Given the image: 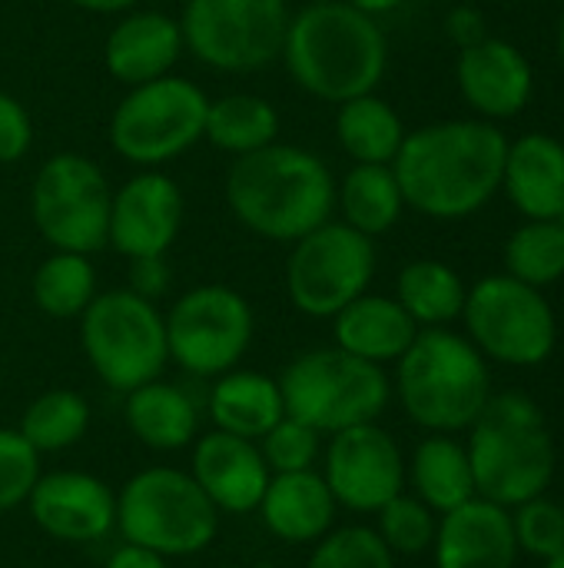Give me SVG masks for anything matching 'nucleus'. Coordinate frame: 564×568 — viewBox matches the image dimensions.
Listing matches in <instances>:
<instances>
[{"instance_id":"1","label":"nucleus","mask_w":564,"mask_h":568,"mask_svg":"<svg viewBox=\"0 0 564 568\" xmlns=\"http://www.w3.org/2000/svg\"><path fill=\"white\" fill-rule=\"evenodd\" d=\"M509 136L489 120H439L409 130L392 160L406 210L439 223L469 220L502 190Z\"/></svg>"},{"instance_id":"2","label":"nucleus","mask_w":564,"mask_h":568,"mask_svg":"<svg viewBox=\"0 0 564 568\" xmlns=\"http://www.w3.org/2000/svg\"><path fill=\"white\" fill-rule=\"evenodd\" d=\"M279 60L299 90L339 106L379 90L389 40L376 17L346 0H309L289 17Z\"/></svg>"},{"instance_id":"3","label":"nucleus","mask_w":564,"mask_h":568,"mask_svg":"<svg viewBox=\"0 0 564 568\" xmlns=\"http://www.w3.org/2000/svg\"><path fill=\"white\" fill-rule=\"evenodd\" d=\"M223 196L243 230L289 246L332 220L336 176L319 153L276 140L229 163Z\"/></svg>"},{"instance_id":"4","label":"nucleus","mask_w":564,"mask_h":568,"mask_svg":"<svg viewBox=\"0 0 564 568\" xmlns=\"http://www.w3.org/2000/svg\"><path fill=\"white\" fill-rule=\"evenodd\" d=\"M469 463L475 493L495 506L515 509L545 496L555 479V439L545 413L525 393H492L469 426Z\"/></svg>"},{"instance_id":"5","label":"nucleus","mask_w":564,"mask_h":568,"mask_svg":"<svg viewBox=\"0 0 564 568\" xmlns=\"http://www.w3.org/2000/svg\"><path fill=\"white\" fill-rule=\"evenodd\" d=\"M402 413L425 433H465L492 399L489 359L469 336L439 326L419 329L396 363L392 383Z\"/></svg>"},{"instance_id":"6","label":"nucleus","mask_w":564,"mask_h":568,"mask_svg":"<svg viewBox=\"0 0 564 568\" xmlns=\"http://www.w3.org/2000/svg\"><path fill=\"white\" fill-rule=\"evenodd\" d=\"M116 532L163 559H186L213 546L219 513L189 469L146 466L116 489Z\"/></svg>"},{"instance_id":"7","label":"nucleus","mask_w":564,"mask_h":568,"mask_svg":"<svg viewBox=\"0 0 564 568\" xmlns=\"http://www.w3.org/2000/svg\"><path fill=\"white\" fill-rule=\"evenodd\" d=\"M286 416L312 426L322 436L379 423L392 399L386 366L349 356L339 346L299 353L279 376Z\"/></svg>"},{"instance_id":"8","label":"nucleus","mask_w":564,"mask_h":568,"mask_svg":"<svg viewBox=\"0 0 564 568\" xmlns=\"http://www.w3.org/2000/svg\"><path fill=\"white\" fill-rule=\"evenodd\" d=\"M209 93L180 77L126 87L123 100L110 113V146L136 170H163L166 163L203 143Z\"/></svg>"},{"instance_id":"9","label":"nucleus","mask_w":564,"mask_h":568,"mask_svg":"<svg viewBox=\"0 0 564 568\" xmlns=\"http://www.w3.org/2000/svg\"><path fill=\"white\" fill-rule=\"evenodd\" d=\"M80 346L93 376L123 396L160 379L170 363L163 310L126 286L96 293L83 310Z\"/></svg>"},{"instance_id":"10","label":"nucleus","mask_w":564,"mask_h":568,"mask_svg":"<svg viewBox=\"0 0 564 568\" xmlns=\"http://www.w3.org/2000/svg\"><path fill=\"white\" fill-rule=\"evenodd\" d=\"M472 346L502 366H542L558 346V320L545 296L509 273L482 276L462 306Z\"/></svg>"},{"instance_id":"11","label":"nucleus","mask_w":564,"mask_h":568,"mask_svg":"<svg viewBox=\"0 0 564 568\" xmlns=\"http://www.w3.org/2000/svg\"><path fill=\"white\" fill-rule=\"evenodd\" d=\"M289 0H186L180 30L186 53L219 73H256L279 60Z\"/></svg>"},{"instance_id":"12","label":"nucleus","mask_w":564,"mask_h":568,"mask_svg":"<svg viewBox=\"0 0 564 568\" xmlns=\"http://www.w3.org/2000/svg\"><path fill=\"white\" fill-rule=\"evenodd\" d=\"M376 263V240L362 236L342 220H326L289 243L283 273L286 296L296 313L309 320H332L356 296L369 293Z\"/></svg>"},{"instance_id":"13","label":"nucleus","mask_w":564,"mask_h":568,"mask_svg":"<svg viewBox=\"0 0 564 568\" xmlns=\"http://www.w3.org/2000/svg\"><path fill=\"white\" fill-rule=\"evenodd\" d=\"M170 363L196 379H216L243 363L256 336L249 300L226 283H203L163 313Z\"/></svg>"},{"instance_id":"14","label":"nucleus","mask_w":564,"mask_h":568,"mask_svg":"<svg viewBox=\"0 0 564 568\" xmlns=\"http://www.w3.org/2000/svg\"><path fill=\"white\" fill-rule=\"evenodd\" d=\"M113 190L96 160L63 150L40 163L30 186V220L50 250L100 253L110 230Z\"/></svg>"},{"instance_id":"15","label":"nucleus","mask_w":564,"mask_h":568,"mask_svg":"<svg viewBox=\"0 0 564 568\" xmlns=\"http://www.w3.org/2000/svg\"><path fill=\"white\" fill-rule=\"evenodd\" d=\"M326 439L319 473L339 509L376 516L389 499L406 493V456L389 429L366 423Z\"/></svg>"},{"instance_id":"16","label":"nucleus","mask_w":564,"mask_h":568,"mask_svg":"<svg viewBox=\"0 0 564 568\" xmlns=\"http://www.w3.org/2000/svg\"><path fill=\"white\" fill-rule=\"evenodd\" d=\"M186 196L166 170H136L113 190L106 246L123 260L166 256L180 240Z\"/></svg>"},{"instance_id":"17","label":"nucleus","mask_w":564,"mask_h":568,"mask_svg":"<svg viewBox=\"0 0 564 568\" xmlns=\"http://www.w3.org/2000/svg\"><path fill=\"white\" fill-rule=\"evenodd\" d=\"M33 526L66 546L100 542L116 529V493L93 473H43L27 499Z\"/></svg>"},{"instance_id":"18","label":"nucleus","mask_w":564,"mask_h":568,"mask_svg":"<svg viewBox=\"0 0 564 568\" xmlns=\"http://www.w3.org/2000/svg\"><path fill=\"white\" fill-rule=\"evenodd\" d=\"M455 83L479 120L499 123L519 116L532 103L535 70L515 43L502 37H485L482 43L459 50Z\"/></svg>"},{"instance_id":"19","label":"nucleus","mask_w":564,"mask_h":568,"mask_svg":"<svg viewBox=\"0 0 564 568\" xmlns=\"http://www.w3.org/2000/svg\"><path fill=\"white\" fill-rule=\"evenodd\" d=\"M189 476L206 493V499L216 506V513L246 516L259 509V499L273 479L259 443L213 429L206 436H196L193 456H189Z\"/></svg>"},{"instance_id":"20","label":"nucleus","mask_w":564,"mask_h":568,"mask_svg":"<svg viewBox=\"0 0 564 568\" xmlns=\"http://www.w3.org/2000/svg\"><path fill=\"white\" fill-rule=\"evenodd\" d=\"M186 53L180 20L163 10H126L103 40V67L123 87H140L173 73Z\"/></svg>"},{"instance_id":"21","label":"nucleus","mask_w":564,"mask_h":568,"mask_svg":"<svg viewBox=\"0 0 564 568\" xmlns=\"http://www.w3.org/2000/svg\"><path fill=\"white\" fill-rule=\"evenodd\" d=\"M435 568H515L519 542L512 532V513L482 496L439 516Z\"/></svg>"},{"instance_id":"22","label":"nucleus","mask_w":564,"mask_h":568,"mask_svg":"<svg viewBox=\"0 0 564 568\" xmlns=\"http://www.w3.org/2000/svg\"><path fill=\"white\" fill-rule=\"evenodd\" d=\"M502 193L525 220L564 216V143L552 133L532 130L509 140L502 166Z\"/></svg>"},{"instance_id":"23","label":"nucleus","mask_w":564,"mask_h":568,"mask_svg":"<svg viewBox=\"0 0 564 568\" xmlns=\"http://www.w3.org/2000/svg\"><path fill=\"white\" fill-rule=\"evenodd\" d=\"M259 519L286 546H312L336 529V499L319 469L279 473L259 499Z\"/></svg>"},{"instance_id":"24","label":"nucleus","mask_w":564,"mask_h":568,"mask_svg":"<svg viewBox=\"0 0 564 568\" xmlns=\"http://www.w3.org/2000/svg\"><path fill=\"white\" fill-rule=\"evenodd\" d=\"M416 336L419 326L412 316L399 306L396 296L382 293H362L332 316V346L376 366L399 363Z\"/></svg>"},{"instance_id":"25","label":"nucleus","mask_w":564,"mask_h":568,"mask_svg":"<svg viewBox=\"0 0 564 568\" xmlns=\"http://www.w3.org/2000/svg\"><path fill=\"white\" fill-rule=\"evenodd\" d=\"M123 423L140 446L153 453H180L196 443L199 409L183 386L160 376L123 396Z\"/></svg>"},{"instance_id":"26","label":"nucleus","mask_w":564,"mask_h":568,"mask_svg":"<svg viewBox=\"0 0 564 568\" xmlns=\"http://www.w3.org/2000/svg\"><path fill=\"white\" fill-rule=\"evenodd\" d=\"M206 409H209L213 429H223L253 443H259L286 416L279 379L259 369H239V366L213 379Z\"/></svg>"},{"instance_id":"27","label":"nucleus","mask_w":564,"mask_h":568,"mask_svg":"<svg viewBox=\"0 0 564 568\" xmlns=\"http://www.w3.org/2000/svg\"><path fill=\"white\" fill-rule=\"evenodd\" d=\"M406 483H412V496H419L435 516H445L479 496L465 443L445 433H429L416 446L406 463Z\"/></svg>"},{"instance_id":"28","label":"nucleus","mask_w":564,"mask_h":568,"mask_svg":"<svg viewBox=\"0 0 564 568\" xmlns=\"http://www.w3.org/2000/svg\"><path fill=\"white\" fill-rule=\"evenodd\" d=\"M336 210L346 226L369 240L389 233L406 213V196L392 163H352L346 176L336 180Z\"/></svg>"},{"instance_id":"29","label":"nucleus","mask_w":564,"mask_h":568,"mask_svg":"<svg viewBox=\"0 0 564 568\" xmlns=\"http://www.w3.org/2000/svg\"><path fill=\"white\" fill-rule=\"evenodd\" d=\"M332 130L352 163H392L409 133L399 110L379 93H362L339 103Z\"/></svg>"},{"instance_id":"30","label":"nucleus","mask_w":564,"mask_h":568,"mask_svg":"<svg viewBox=\"0 0 564 568\" xmlns=\"http://www.w3.org/2000/svg\"><path fill=\"white\" fill-rule=\"evenodd\" d=\"M469 286L442 260H412L396 276V300L419 329H439L462 320Z\"/></svg>"},{"instance_id":"31","label":"nucleus","mask_w":564,"mask_h":568,"mask_svg":"<svg viewBox=\"0 0 564 568\" xmlns=\"http://www.w3.org/2000/svg\"><path fill=\"white\" fill-rule=\"evenodd\" d=\"M279 110L259 97V93H223V97H209V110H206V133L203 140L213 143L219 153L246 156L256 153L269 143L279 140Z\"/></svg>"},{"instance_id":"32","label":"nucleus","mask_w":564,"mask_h":568,"mask_svg":"<svg viewBox=\"0 0 564 568\" xmlns=\"http://www.w3.org/2000/svg\"><path fill=\"white\" fill-rule=\"evenodd\" d=\"M96 293V270L86 253L50 250L30 276L33 306L50 320H80Z\"/></svg>"},{"instance_id":"33","label":"nucleus","mask_w":564,"mask_h":568,"mask_svg":"<svg viewBox=\"0 0 564 568\" xmlns=\"http://www.w3.org/2000/svg\"><path fill=\"white\" fill-rule=\"evenodd\" d=\"M17 429L40 456L66 453L90 429V403L76 389H47L27 403Z\"/></svg>"},{"instance_id":"34","label":"nucleus","mask_w":564,"mask_h":568,"mask_svg":"<svg viewBox=\"0 0 564 568\" xmlns=\"http://www.w3.org/2000/svg\"><path fill=\"white\" fill-rule=\"evenodd\" d=\"M505 273L535 290L564 280L562 220H525L505 243Z\"/></svg>"},{"instance_id":"35","label":"nucleus","mask_w":564,"mask_h":568,"mask_svg":"<svg viewBox=\"0 0 564 568\" xmlns=\"http://www.w3.org/2000/svg\"><path fill=\"white\" fill-rule=\"evenodd\" d=\"M372 529L379 532V539L389 546L392 556H422L432 552L439 516L419 496L399 493L376 513Z\"/></svg>"},{"instance_id":"36","label":"nucleus","mask_w":564,"mask_h":568,"mask_svg":"<svg viewBox=\"0 0 564 568\" xmlns=\"http://www.w3.org/2000/svg\"><path fill=\"white\" fill-rule=\"evenodd\" d=\"M306 568H396V556L372 526H342L312 542Z\"/></svg>"},{"instance_id":"37","label":"nucleus","mask_w":564,"mask_h":568,"mask_svg":"<svg viewBox=\"0 0 564 568\" xmlns=\"http://www.w3.org/2000/svg\"><path fill=\"white\" fill-rule=\"evenodd\" d=\"M512 513V532L519 542V552L535 556L542 562L564 552V509L562 503H552L548 496H535Z\"/></svg>"},{"instance_id":"38","label":"nucleus","mask_w":564,"mask_h":568,"mask_svg":"<svg viewBox=\"0 0 564 568\" xmlns=\"http://www.w3.org/2000/svg\"><path fill=\"white\" fill-rule=\"evenodd\" d=\"M322 433H316L312 426L283 416L263 439H259V453L269 466L273 476L279 473H306L316 469L322 459Z\"/></svg>"},{"instance_id":"39","label":"nucleus","mask_w":564,"mask_h":568,"mask_svg":"<svg viewBox=\"0 0 564 568\" xmlns=\"http://www.w3.org/2000/svg\"><path fill=\"white\" fill-rule=\"evenodd\" d=\"M40 469V453L20 436V429L0 426V513H10L17 506H27Z\"/></svg>"},{"instance_id":"40","label":"nucleus","mask_w":564,"mask_h":568,"mask_svg":"<svg viewBox=\"0 0 564 568\" xmlns=\"http://www.w3.org/2000/svg\"><path fill=\"white\" fill-rule=\"evenodd\" d=\"M33 146V120L27 106L0 90V166L20 163Z\"/></svg>"},{"instance_id":"41","label":"nucleus","mask_w":564,"mask_h":568,"mask_svg":"<svg viewBox=\"0 0 564 568\" xmlns=\"http://www.w3.org/2000/svg\"><path fill=\"white\" fill-rule=\"evenodd\" d=\"M130 270H126V290H133L136 296L143 300H160L166 290H170V266H166V256H140V260H126Z\"/></svg>"},{"instance_id":"42","label":"nucleus","mask_w":564,"mask_h":568,"mask_svg":"<svg viewBox=\"0 0 564 568\" xmlns=\"http://www.w3.org/2000/svg\"><path fill=\"white\" fill-rule=\"evenodd\" d=\"M445 33H449V40H452L459 50L475 47V43H482L485 37H492V33H489V23H485V17H482V10L472 7V3H455V7L449 10V17H445Z\"/></svg>"},{"instance_id":"43","label":"nucleus","mask_w":564,"mask_h":568,"mask_svg":"<svg viewBox=\"0 0 564 568\" xmlns=\"http://www.w3.org/2000/svg\"><path fill=\"white\" fill-rule=\"evenodd\" d=\"M103 568H170V559H163L156 552H146L140 546L123 542L116 552H110V559H106Z\"/></svg>"},{"instance_id":"44","label":"nucleus","mask_w":564,"mask_h":568,"mask_svg":"<svg viewBox=\"0 0 564 568\" xmlns=\"http://www.w3.org/2000/svg\"><path fill=\"white\" fill-rule=\"evenodd\" d=\"M70 7L76 10H86V13H100V17H120L126 10H133L140 0H66Z\"/></svg>"},{"instance_id":"45","label":"nucleus","mask_w":564,"mask_h":568,"mask_svg":"<svg viewBox=\"0 0 564 568\" xmlns=\"http://www.w3.org/2000/svg\"><path fill=\"white\" fill-rule=\"evenodd\" d=\"M346 3H352L356 10H362V13H369V17H386V13H392V10H399L406 0H346Z\"/></svg>"},{"instance_id":"46","label":"nucleus","mask_w":564,"mask_h":568,"mask_svg":"<svg viewBox=\"0 0 564 568\" xmlns=\"http://www.w3.org/2000/svg\"><path fill=\"white\" fill-rule=\"evenodd\" d=\"M558 60H562V67H564V7H562V17H558Z\"/></svg>"},{"instance_id":"47","label":"nucleus","mask_w":564,"mask_h":568,"mask_svg":"<svg viewBox=\"0 0 564 568\" xmlns=\"http://www.w3.org/2000/svg\"><path fill=\"white\" fill-rule=\"evenodd\" d=\"M542 568H564V552L562 556H555V559H548Z\"/></svg>"},{"instance_id":"48","label":"nucleus","mask_w":564,"mask_h":568,"mask_svg":"<svg viewBox=\"0 0 564 568\" xmlns=\"http://www.w3.org/2000/svg\"><path fill=\"white\" fill-rule=\"evenodd\" d=\"M216 568H239V566H216Z\"/></svg>"},{"instance_id":"49","label":"nucleus","mask_w":564,"mask_h":568,"mask_svg":"<svg viewBox=\"0 0 564 568\" xmlns=\"http://www.w3.org/2000/svg\"><path fill=\"white\" fill-rule=\"evenodd\" d=\"M562 509H564V499H562Z\"/></svg>"},{"instance_id":"50","label":"nucleus","mask_w":564,"mask_h":568,"mask_svg":"<svg viewBox=\"0 0 564 568\" xmlns=\"http://www.w3.org/2000/svg\"><path fill=\"white\" fill-rule=\"evenodd\" d=\"M562 223H564V216H562Z\"/></svg>"}]
</instances>
